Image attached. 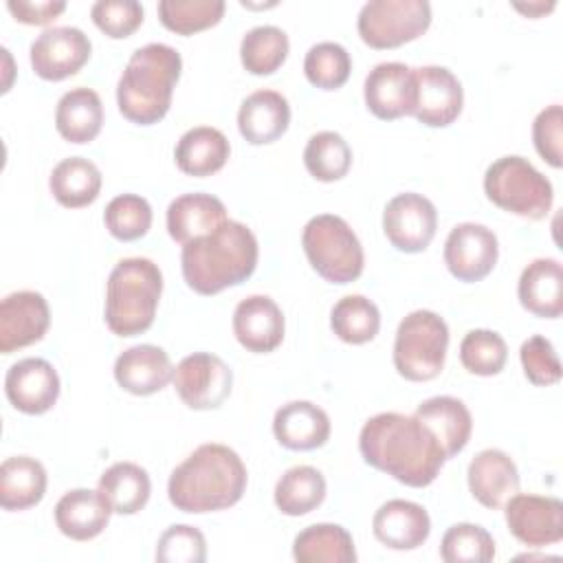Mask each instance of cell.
<instances>
[{
	"label": "cell",
	"instance_id": "cell-29",
	"mask_svg": "<svg viewBox=\"0 0 563 563\" xmlns=\"http://www.w3.org/2000/svg\"><path fill=\"white\" fill-rule=\"evenodd\" d=\"M231 154L229 139L211 125H196L187 130L174 150L176 165L183 174L205 178L220 172Z\"/></svg>",
	"mask_w": 563,
	"mask_h": 563
},
{
	"label": "cell",
	"instance_id": "cell-4",
	"mask_svg": "<svg viewBox=\"0 0 563 563\" xmlns=\"http://www.w3.org/2000/svg\"><path fill=\"white\" fill-rule=\"evenodd\" d=\"M180 70L183 57L174 46L150 42L136 48L117 84L119 112L136 125L158 123L172 106Z\"/></svg>",
	"mask_w": 563,
	"mask_h": 563
},
{
	"label": "cell",
	"instance_id": "cell-38",
	"mask_svg": "<svg viewBox=\"0 0 563 563\" xmlns=\"http://www.w3.org/2000/svg\"><path fill=\"white\" fill-rule=\"evenodd\" d=\"M303 165L312 178L321 183H334L350 172L352 150L339 132L323 130L308 139L303 150Z\"/></svg>",
	"mask_w": 563,
	"mask_h": 563
},
{
	"label": "cell",
	"instance_id": "cell-15",
	"mask_svg": "<svg viewBox=\"0 0 563 563\" xmlns=\"http://www.w3.org/2000/svg\"><path fill=\"white\" fill-rule=\"evenodd\" d=\"M363 97L367 110L383 121L413 114L418 99L413 68L402 62L376 64L365 77Z\"/></svg>",
	"mask_w": 563,
	"mask_h": 563
},
{
	"label": "cell",
	"instance_id": "cell-43",
	"mask_svg": "<svg viewBox=\"0 0 563 563\" xmlns=\"http://www.w3.org/2000/svg\"><path fill=\"white\" fill-rule=\"evenodd\" d=\"M106 229L121 242L143 238L152 227V207L143 196L121 194L112 198L103 211Z\"/></svg>",
	"mask_w": 563,
	"mask_h": 563
},
{
	"label": "cell",
	"instance_id": "cell-33",
	"mask_svg": "<svg viewBox=\"0 0 563 563\" xmlns=\"http://www.w3.org/2000/svg\"><path fill=\"white\" fill-rule=\"evenodd\" d=\"M292 559L299 563H354L352 534L339 523H314L292 541Z\"/></svg>",
	"mask_w": 563,
	"mask_h": 563
},
{
	"label": "cell",
	"instance_id": "cell-19",
	"mask_svg": "<svg viewBox=\"0 0 563 563\" xmlns=\"http://www.w3.org/2000/svg\"><path fill=\"white\" fill-rule=\"evenodd\" d=\"M284 312L268 295H251L233 310V334L253 354H268L284 341Z\"/></svg>",
	"mask_w": 563,
	"mask_h": 563
},
{
	"label": "cell",
	"instance_id": "cell-7",
	"mask_svg": "<svg viewBox=\"0 0 563 563\" xmlns=\"http://www.w3.org/2000/svg\"><path fill=\"white\" fill-rule=\"evenodd\" d=\"M301 246L317 275L330 284H350L363 273V246L341 216L310 218L301 233Z\"/></svg>",
	"mask_w": 563,
	"mask_h": 563
},
{
	"label": "cell",
	"instance_id": "cell-39",
	"mask_svg": "<svg viewBox=\"0 0 563 563\" xmlns=\"http://www.w3.org/2000/svg\"><path fill=\"white\" fill-rule=\"evenodd\" d=\"M222 0H161L158 18L165 29L178 35H194L216 26L224 15Z\"/></svg>",
	"mask_w": 563,
	"mask_h": 563
},
{
	"label": "cell",
	"instance_id": "cell-3",
	"mask_svg": "<svg viewBox=\"0 0 563 563\" xmlns=\"http://www.w3.org/2000/svg\"><path fill=\"white\" fill-rule=\"evenodd\" d=\"M257 238L238 220L183 244L180 268L187 286L198 295H218L246 282L257 266Z\"/></svg>",
	"mask_w": 563,
	"mask_h": 563
},
{
	"label": "cell",
	"instance_id": "cell-22",
	"mask_svg": "<svg viewBox=\"0 0 563 563\" xmlns=\"http://www.w3.org/2000/svg\"><path fill=\"white\" fill-rule=\"evenodd\" d=\"M374 537L389 550H416L431 534V519L424 506L409 499L385 501L372 519Z\"/></svg>",
	"mask_w": 563,
	"mask_h": 563
},
{
	"label": "cell",
	"instance_id": "cell-32",
	"mask_svg": "<svg viewBox=\"0 0 563 563\" xmlns=\"http://www.w3.org/2000/svg\"><path fill=\"white\" fill-rule=\"evenodd\" d=\"M48 187L62 207L81 209L97 200L101 191V172L92 161L84 156H70L53 167Z\"/></svg>",
	"mask_w": 563,
	"mask_h": 563
},
{
	"label": "cell",
	"instance_id": "cell-24",
	"mask_svg": "<svg viewBox=\"0 0 563 563\" xmlns=\"http://www.w3.org/2000/svg\"><path fill=\"white\" fill-rule=\"evenodd\" d=\"M328 413L310 400H292L282 405L273 418L275 440L290 451H312L330 438Z\"/></svg>",
	"mask_w": 563,
	"mask_h": 563
},
{
	"label": "cell",
	"instance_id": "cell-10",
	"mask_svg": "<svg viewBox=\"0 0 563 563\" xmlns=\"http://www.w3.org/2000/svg\"><path fill=\"white\" fill-rule=\"evenodd\" d=\"M174 387L178 398L196 411L218 409L233 387L231 367L211 352H194L174 367Z\"/></svg>",
	"mask_w": 563,
	"mask_h": 563
},
{
	"label": "cell",
	"instance_id": "cell-46",
	"mask_svg": "<svg viewBox=\"0 0 563 563\" xmlns=\"http://www.w3.org/2000/svg\"><path fill=\"white\" fill-rule=\"evenodd\" d=\"M519 358L526 378L537 387L556 385L561 380V363L554 352V345L541 336L534 334L526 339L519 347Z\"/></svg>",
	"mask_w": 563,
	"mask_h": 563
},
{
	"label": "cell",
	"instance_id": "cell-47",
	"mask_svg": "<svg viewBox=\"0 0 563 563\" xmlns=\"http://www.w3.org/2000/svg\"><path fill=\"white\" fill-rule=\"evenodd\" d=\"M532 143L539 156L559 169L563 165V108L552 103L543 108L532 123Z\"/></svg>",
	"mask_w": 563,
	"mask_h": 563
},
{
	"label": "cell",
	"instance_id": "cell-36",
	"mask_svg": "<svg viewBox=\"0 0 563 563\" xmlns=\"http://www.w3.org/2000/svg\"><path fill=\"white\" fill-rule=\"evenodd\" d=\"M330 328L343 343L363 345L380 330L378 306L363 295H345L332 306Z\"/></svg>",
	"mask_w": 563,
	"mask_h": 563
},
{
	"label": "cell",
	"instance_id": "cell-13",
	"mask_svg": "<svg viewBox=\"0 0 563 563\" xmlns=\"http://www.w3.org/2000/svg\"><path fill=\"white\" fill-rule=\"evenodd\" d=\"M438 229L435 205L422 194L405 191L394 196L383 211V231L389 244L402 253L424 251Z\"/></svg>",
	"mask_w": 563,
	"mask_h": 563
},
{
	"label": "cell",
	"instance_id": "cell-23",
	"mask_svg": "<svg viewBox=\"0 0 563 563\" xmlns=\"http://www.w3.org/2000/svg\"><path fill=\"white\" fill-rule=\"evenodd\" d=\"M165 222L169 238L178 244H187L196 238L218 231L224 222H229V218L227 207L220 198L194 191L183 194L169 202Z\"/></svg>",
	"mask_w": 563,
	"mask_h": 563
},
{
	"label": "cell",
	"instance_id": "cell-25",
	"mask_svg": "<svg viewBox=\"0 0 563 563\" xmlns=\"http://www.w3.org/2000/svg\"><path fill=\"white\" fill-rule=\"evenodd\" d=\"M112 515V506L103 493L90 488H73L55 504V523L59 532L73 541L99 537Z\"/></svg>",
	"mask_w": 563,
	"mask_h": 563
},
{
	"label": "cell",
	"instance_id": "cell-49",
	"mask_svg": "<svg viewBox=\"0 0 563 563\" xmlns=\"http://www.w3.org/2000/svg\"><path fill=\"white\" fill-rule=\"evenodd\" d=\"M517 11H521V13H526L528 18H541L543 13H548V11H552L554 7H556V2H528V4H521V2H515L512 4Z\"/></svg>",
	"mask_w": 563,
	"mask_h": 563
},
{
	"label": "cell",
	"instance_id": "cell-31",
	"mask_svg": "<svg viewBox=\"0 0 563 563\" xmlns=\"http://www.w3.org/2000/svg\"><path fill=\"white\" fill-rule=\"evenodd\" d=\"M46 468L29 455H13L0 464V506L4 510H26L42 501L46 493Z\"/></svg>",
	"mask_w": 563,
	"mask_h": 563
},
{
	"label": "cell",
	"instance_id": "cell-35",
	"mask_svg": "<svg viewBox=\"0 0 563 563\" xmlns=\"http://www.w3.org/2000/svg\"><path fill=\"white\" fill-rule=\"evenodd\" d=\"M325 477L308 464L288 468L275 484V506L282 515L301 517L317 510L325 499Z\"/></svg>",
	"mask_w": 563,
	"mask_h": 563
},
{
	"label": "cell",
	"instance_id": "cell-18",
	"mask_svg": "<svg viewBox=\"0 0 563 563\" xmlns=\"http://www.w3.org/2000/svg\"><path fill=\"white\" fill-rule=\"evenodd\" d=\"M413 73L418 88L413 117L427 128L451 125L464 106L460 79L444 66H420Z\"/></svg>",
	"mask_w": 563,
	"mask_h": 563
},
{
	"label": "cell",
	"instance_id": "cell-1",
	"mask_svg": "<svg viewBox=\"0 0 563 563\" xmlns=\"http://www.w3.org/2000/svg\"><path fill=\"white\" fill-rule=\"evenodd\" d=\"M358 451L365 464L411 488L433 484L446 462L431 429L416 416L396 411L376 413L363 424L358 433Z\"/></svg>",
	"mask_w": 563,
	"mask_h": 563
},
{
	"label": "cell",
	"instance_id": "cell-16",
	"mask_svg": "<svg viewBox=\"0 0 563 563\" xmlns=\"http://www.w3.org/2000/svg\"><path fill=\"white\" fill-rule=\"evenodd\" d=\"M4 394L13 409L26 416H40L57 402L59 376L48 361L29 356L7 369Z\"/></svg>",
	"mask_w": 563,
	"mask_h": 563
},
{
	"label": "cell",
	"instance_id": "cell-30",
	"mask_svg": "<svg viewBox=\"0 0 563 563\" xmlns=\"http://www.w3.org/2000/svg\"><path fill=\"white\" fill-rule=\"evenodd\" d=\"M103 125V103L92 88L77 86L64 92L55 108V128L68 143H90Z\"/></svg>",
	"mask_w": 563,
	"mask_h": 563
},
{
	"label": "cell",
	"instance_id": "cell-14",
	"mask_svg": "<svg viewBox=\"0 0 563 563\" xmlns=\"http://www.w3.org/2000/svg\"><path fill=\"white\" fill-rule=\"evenodd\" d=\"M499 257L497 235L477 222H460L444 242V264L460 282H479L495 268Z\"/></svg>",
	"mask_w": 563,
	"mask_h": 563
},
{
	"label": "cell",
	"instance_id": "cell-17",
	"mask_svg": "<svg viewBox=\"0 0 563 563\" xmlns=\"http://www.w3.org/2000/svg\"><path fill=\"white\" fill-rule=\"evenodd\" d=\"M51 325V310L42 292L18 290L0 303V352L11 354L44 339Z\"/></svg>",
	"mask_w": 563,
	"mask_h": 563
},
{
	"label": "cell",
	"instance_id": "cell-21",
	"mask_svg": "<svg viewBox=\"0 0 563 563\" xmlns=\"http://www.w3.org/2000/svg\"><path fill=\"white\" fill-rule=\"evenodd\" d=\"M471 495L490 510L501 508L519 490V471L512 457L499 449L479 451L466 471Z\"/></svg>",
	"mask_w": 563,
	"mask_h": 563
},
{
	"label": "cell",
	"instance_id": "cell-42",
	"mask_svg": "<svg viewBox=\"0 0 563 563\" xmlns=\"http://www.w3.org/2000/svg\"><path fill=\"white\" fill-rule=\"evenodd\" d=\"M350 53L336 42H319L303 57L306 79L321 90H336L350 79Z\"/></svg>",
	"mask_w": 563,
	"mask_h": 563
},
{
	"label": "cell",
	"instance_id": "cell-28",
	"mask_svg": "<svg viewBox=\"0 0 563 563\" xmlns=\"http://www.w3.org/2000/svg\"><path fill=\"white\" fill-rule=\"evenodd\" d=\"M438 438L446 460L455 457L471 440L473 418L466 405L453 396H433L416 407L413 413Z\"/></svg>",
	"mask_w": 563,
	"mask_h": 563
},
{
	"label": "cell",
	"instance_id": "cell-8",
	"mask_svg": "<svg viewBox=\"0 0 563 563\" xmlns=\"http://www.w3.org/2000/svg\"><path fill=\"white\" fill-rule=\"evenodd\" d=\"M446 347V321L433 310H413L398 323L394 341V367L405 380H433L444 367Z\"/></svg>",
	"mask_w": 563,
	"mask_h": 563
},
{
	"label": "cell",
	"instance_id": "cell-34",
	"mask_svg": "<svg viewBox=\"0 0 563 563\" xmlns=\"http://www.w3.org/2000/svg\"><path fill=\"white\" fill-rule=\"evenodd\" d=\"M99 490L117 515H134L145 508L152 482L143 466L134 462H114L99 477Z\"/></svg>",
	"mask_w": 563,
	"mask_h": 563
},
{
	"label": "cell",
	"instance_id": "cell-45",
	"mask_svg": "<svg viewBox=\"0 0 563 563\" xmlns=\"http://www.w3.org/2000/svg\"><path fill=\"white\" fill-rule=\"evenodd\" d=\"M90 18L101 33L123 40L143 24V7L136 0H99L90 7Z\"/></svg>",
	"mask_w": 563,
	"mask_h": 563
},
{
	"label": "cell",
	"instance_id": "cell-2",
	"mask_svg": "<svg viewBox=\"0 0 563 563\" xmlns=\"http://www.w3.org/2000/svg\"><path fill=\"white\" fill-rule=\"evenodd\" d=\"M242 457L227 444L207 442L189 453L169 475L167 497L180 512L202 515L235 506L246 490Z\"/></svg>",
	"mask_w": 563,
	"mask_h": 563
},
{
	"label": "cell",
	"instance_id": "cell-48",
	"mask_svg": "<svg viewBox=\"0 0 563 563\" xmlns=\"http://www.w3.org/2000/svg\"><path fill=\"white\" fill-rule=\"evenodd\" d=\"M7 9L11 11V15L22 22V24H33V26H44L48 22H53L59 13H64L66 2L62 0H42V2H33V0H9Z\"/></svg>",
	"mask_w": 563,
	"mask_h": 563
},
{
	"label": "cell",
	"instance_id": "cell-37",
	"mask_svg": "<svg viewBox=\"0 0 563 563\" xmlns=\"http://www.w3.org/2000/svg\"><path fill=\"white\" fill-rule=\"evenodd\" d=\"M288 48V35L279 26H253L240 42V62L251 75H273L286 62Z\"/></svg>",
	"mask_w": 563,
	"mask_h": 563
},
{
	"label": "cell",
	"instance_id": "cell-12",
	"mask_svg": "<svg viewBox=\"0 0 563 563\" xmlns=\"http://www.w3.org/2000/svg\"><path fill=\"white\" fill-rule=\"evenodd\" d=\"M510 534L528 548H545L563 539V501L556 497L515 493L504 506Z\"/></svg>",
	"mask_w": 563,
	"mask_h": 563
},
{
	"label": "cell",
	"instance_id": "cell-5",
	"mask_svg": "<svg viewBox=\"0 0 563 563\" xmlns=\"http://www.w3.org/2000/svg\"><path fill=\"white\" fill-rule=\"evenodd\" d=\"M163 295V273L147 257L114 264L106 284V325L117 336H136L152 328Z\"/></svg>",
	"mask_w": 563,
	"mask_h": 563
},
{
	"label": "cell",
	"instance_id": "cell-41",
	"mask_svg": "<svg viewBox=\"0 0 563 563\" xmlns=\"http://www.w3.org/2000/svg\"><path fill=\"white\" fill-rule=\"evenodd\" d=\"M440 556L446 563H488L495 559V541L477 523H453L442 537Z\"/></svg>",
	"mask_w": 563,
	"mask_h": 563
},
{
	"label": "cell",
	"instance_id": "cell-20",
	"mask_svg": "<svg viewBox=\"0 0 563 563\" xmlns=\"http://www.w3.org/2000/svg\"><path fill=\"white\" fill-rule=\"evenodd\" d=\"M112 372L119 387L134 396H152L165 389L174 378V367L167 352L152 343L123 350L117 356Z\"/></svg>",
	"mask_w": 563,
	"mask_h": 563
},
{
	"label": "cell",
	"instance_id": "cell-27",
	"mask_svg": "<svg viewBox=\"0 0 563 563\" xmlns=\"http://www.w3.org/2000/svg\"><path fill=\"white\" fill-rule=\"evenodd\" d=\"M519 303L541 319H559L563 312V268L559 260L537 257L519 277Z\"/></svg>",
	"mask_w": 563,
	"mask_h": 563
},
{
	"label": "cell",
	"instance_id": "cell-44",
	"mask_svg": "<svg viewBox=\"0 0 563 563\" xmlns=\"http://www.w3.org/2000/svg\"><path fill=\"white\" fill-rule=\"evenodd\" d=\"M154 559L158 563H205L207 539L194 526L174 523L158 537Z\"/></svg>",
	"mask_w": 563,
	"mask_h": 563
},
{
	"label": "cell",
	"instance_id": "cell-6",
	"mask_svg": "<svg viewBox=\"0 0 563 563\" xmlns=\"http://www.w3.org/2000/svg\"><path fill=\"white\" fill-rule=\"evenodd\" d=\"M486 198L519 218L543 220L554 200L552 183L523 156H501L484 174Z\"/></svg>",
	"mask_w": 563,
	"mask_h": 563
},
{
	"label": "cell",
	"instance_id": "cell-11",
	"mask_svg": "<svg viewBox=\"0 0 563 563\" xmlns=\"http://www.w3.org/2000/svg\"><path fill=\"white\" fill-rule=\"evenodd\" d=\"M92 44L77 26L44 29L29 48L31 68L46 81H62L77 75L90 59Z\"/></svg>",
	"mask_w": 563,
	"mask_h": 563
},
{
	"label": "cell",
	"instance_id": "cell-26",
	"mask_svg": "<svg viewBox=\"0 0 563 563\" xmlns=\"http://www.w3.org/2000/svg\"><path fill=\"white\" fill-rule=\"evenodd\" d=\"M290 125L288 99L277 90L251 92L238 110V130L251 145H268L277 141Z\"/></svg>",
	"mask_w": 563,
	"mask_h": 563
},
{
	"label": "cell",
	"instance_id": "cell-40",
	"mask_svg": "<svg viewBox=\"0 0 563 563\" xmlns=\"http://www.w3.org/2000/svg\"><path fill=\"white\" fill-rule=\"evenodd\" d=\"M460 361L475 376H495L506 367L508 345L495 330H471L460 343Z\"/></svg>",
	"mask_w": 563,
	"mask_h": 563
},
{
	"label": "cell",
	"instance_id": "cell-9",
	"mask_svg": "<svg viewBox=\"0 0 563 563\" xmlns=\"http://www.w3.org/2000/svg\"><path fill=\"white\" fill-rule=\"evenodd\" d=\"M431 24L427 0H369L361 7L356 29L372 48H398L418 40Z\"/></svg>",
	"mask_w": 563,
	"mask_h": 563
}]
</instances>
